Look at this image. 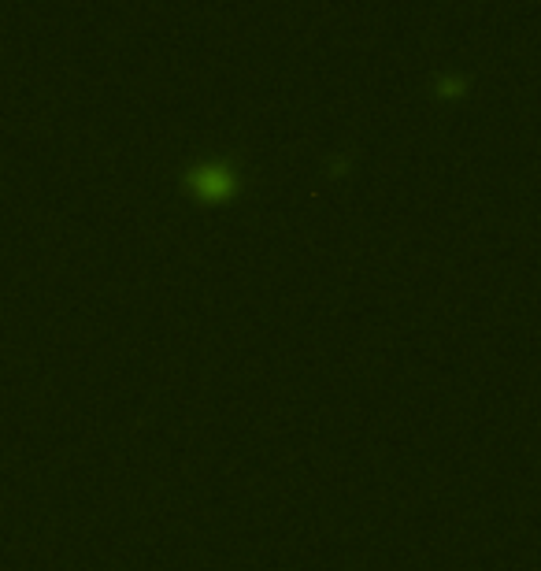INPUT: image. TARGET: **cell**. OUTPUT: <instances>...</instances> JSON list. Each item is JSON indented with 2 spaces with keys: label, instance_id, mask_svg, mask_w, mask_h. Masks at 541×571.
<instances>
[{
  "label": "cell",
  "instance_id": "6da1fadb",
  "mask_svg": "<svg viewBox=\"0 0 541 571\" xmlns=\"http://www.w3.org/2000/svg\"><path fill=\"white\" fill-rule=\"evenodd\" d=\"M227 167L223 164H208V167H201V171H196V175H193V182L196 186H201V189H223L227 186Z\"/></svg>",
  "mask_w": 541,
  "mask_h": 571
}]
</instances>
